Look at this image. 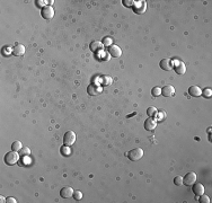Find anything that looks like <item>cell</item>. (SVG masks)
I'll use <instances>...</instances> for the list:
<instances>
[{
    "label": "cell",
    "mask_w": 212,
    "mask_h": 203,
    "mask_svg": "<svg viewBox=\"0 0 212 203\" xmlns=\"http://www.w3.org/2000/svg\"><path fill=\"white\" fill-rule=\"evenodd\" d=\"M19 160V155L17 153V151H10L7 152L5 156V162L7 165H15L16 162Z\"/></svg>",
    "instance_id": "cell-1"
},
{
    "label": "cell",
    "mask_w": 212,
    "mask_h": 203,
    "mask_svg": "<svg viewBox=\"0 0 212 203\" xmlns=\"http://www.w3.org/2000/svg\"><path fill=\"white\" fill-rule=\"evenodd\" d=\"M76 133L73 131H67L63 136V143L64 146H68V147H71L75 142H76Z\"/></svg>",
    "instance_id": "cell-2"
},
{
    "label": "cell",
    "mask_w": 212,
    "mask_h": 203,
    "mask_svg": "<svg viewBox=\"0 0 212 203\" xmlns=\"http://www.w3.org/2000/svg\"><path fill=\"white\" fill-rule=\"evenodd\" d=\"M143 156V150H142L141 148H136V149H133L131 151L127 153V157L131 159L132 162H138V160H140Z\"/></svg>",
    "instance_id": "cell-3"
},
{
    "label": "cell",
    "mask_w": 212,
    "mask_h": 203,
    "mask_svg": "<svg viewBox=\"0 0 212 203\" xmlns=\"http://www.w3.org/2000/svg\"><path fill=\"white\" fill-rule=\"evenodd\" d=\"M196 182V174L195 173H187L185 177L183 178V184H185L186 186H191L194 183Z\"/></svg>",
    "instance_id": "cell-4"
},
{
    "label": "cell",
    "mask_w": 212,
    "mask_h": 203,
    "mask_svg": "<svg viewBox=\"0 0 212 203\" xmlns=\"http://www.w3.org/2000/svg\"><path fill=\"white\" fill-rule=\"evenodd\" d=\"M41 15H42V17L44 19H52L53 16H54V10H53V8L51 6H45L41 11Z\"/></svg>",
    "instance_id": "cell-5"
},
{
    "label": "cell",
    "mask_w": 212,
    "mask_h": 203,
    "mask_svg": "<svg viewBox=\"0 0 212 203\" xmlns=\"http://www.w3.org/2000/svg\"><path fill=\"white\" fill-rule=\"evenodd\" d=\"M175 94V88L172 85H166L162 88V95L165 97H172Z\"/></svg>",
    "instance_id": "cell-6"
},
{
    "label": "cell",
    "mask_w": 212,
    "mask_h": 203,
    "mask_svg": "<svg viewBox=\"0 0 212 203\" xmlns=\"http://www.w3.org/2000/svg\"><path fill=\"white\" fill-rule=\"evenodd\" d=\"M87 91H88V94L91 95V96H95L97 94H99L102 91V87L98 86L97 84H90L88 88H87Z\"/></svg>",
    "instance_id": "cell-7"
},
{
    "label": "cell",
    "mask_w": 212,
    "mask_h": 203,
    "mask_svg": "<svg viewBox=\"0 0 212 203\" xmlns=\"http://www.w3.org/2000/svg\"><path fill=\"white\" fill-rule=\"evenodd\" d=\"M60 195H61V198H63V199H69L70 196L73 195V190H72L70 186H64V187L61 188Z\"/></svg>",
    "instance_id": "cell-8"
},
{
    "label": "cell",
    "mask_w": 212,
    "mask_h": 203,
    "mask_svg": "<svg viewBox=\"0 0 212 203\" xmlns=\"http://www.w3.org/2000/svg\"><path fill=\"white\" fill-rule=\"evenodd\" d=\"M133 6H134L136 13H138V14H143V13L146 11V8H147L146 1H138V2L134 4Z\"/></svg>",
    "instance_id": "cell-9"
},
{
    "label": "cell",
    "mask_w": 212,
    "mask_h": 203,
    "mask_svg": "<svg viewBox=\"0 0 212 203\" xmlns=\"http://www.w3.org/2000/svg\"><path fill=\"white\" fill-rule=\"evenodd\" d=\"M156 127H157V121L153 120L152 117L147 119L146 122H145V129L148 130V131H151L153 129H156Z\"/></svg>",
    "instance_id": "cell-10"
},
{
    "label": "cell",
    "mask_w": 212,
    "mask_h": 203,
    "mask_svg": "<svg viewBox=\"0 0 212 203\" xmlns=\"http://www.w3.org/2000/svg\"><path fill=\"white\" fill-rule=\"evenodd\" d=\"M193 192H194V194L196 196H200V195L204 194V186H203L202 184L195 182L193 184Z\"/></svg>",
    "instance_id": "cell-11"
},
{
    "label": "cell",
    "mask_w": 212,
    "mask_h": 203,
    "mask_svg": "<svg viewBox=\"0 0 212 203\" xmlns=\"http://www.w3.org/2000/svg\"><path fill=\"white\" fill-rule=\"evenodd\" d=\"M159 66H160V68H162V70L169 71V70H172L173 63L169 59H162V60L160 61V63H159Z\"/></svg>",
    "instance_id": "cell-12"
},
{
    "label": "cell",
    "mask_w": 212,
    "mask_h": 203,
    "mask_svg": "<svg viewBox=\"0 0 212 203\" xmlns=\"http://www.w3.org/2000/svg\"><path fill=\"white\" fill-rule=\"evenodd\" d=\"M110 53H111V56H114V58H120V56H122V50L117 45L112 44V45L110 46Z\"/></svg>",
    "instance_id": "cell-13"
},
{
    "label": "cell",
    "mask_w": 212,
    "mask_h": 203,
    "mask_svg": "<svg viewBox=\"0 0 212 203\" xmlns=\"http://www.w3.org/2000/svg\"><path fill=\"white\" fill-rule=\"evenodd\" d=\"M188 94L193 97H199L202 95V90L199 86H191L188 88Z\"/></svg>",
    "instance_id": "cell-14"
},
{
    "label": "cell",
    "mask_w": 212,
    "mask_h": 203,
    "mask_svg": "<svg viewBox=\"0 0 212 203\" xmlns=\"http://www.w3.org/2000/svg\"><path fill=\"white\" fill-rule=\"evenodd\" d=\"M25 53V46L21 45V44H16L13 49V54H15L17 56H23Z\"/></svg>",
    "instance_id": "cell-15"
},
{
    "label": "cell",
    "mask_w": 212,
    "mask_h": 203,
    "mask_svg": "<svg viewBox=\"0 0 212 203\" xmlns=\"http://www.w3.org/2000/svg\"><path fill=\"white\" fill-rule=\"evenodd\" d=\"M175 71H176L178 75H184L185 71H186V66L183 62H178L176 66H175Z\"/></svg>",
    "instance_id": "cell-16"
},
{
    "label": "cell",
    "mask_w": 212,
    "mask_h": 203,
    "mask_svg": "<svg viewBox=\"0 0 212 203\" xmlns=\"http://www.w3.org/2000/svg\"><path fill=\"white\" fill-rule=\"evenodd\" d=\"M102 47H103V43L99 42V41H93L90 43V50L94 51V52L101 50Z\"/></svg>",
    "instance_id": "cell-17"
},
{
    "label": "cell",
    "mask_w": 212,
    "mask_h": 203,
    "mask_svg": "<svg viewBox=\"0 0 212 203\" xmlns=\"http://www.w3.org/2000/svg\"><path fill=\"white\" fill-rule=\"evenodd\" d=\"M21 148H23V144H21V142H20L19 140L14 141L13 142V144H11V149H13L14 151H19Z\"/></svg>",
    "instance_id": "cell-18"
},
{
    "label": "cell",
    "mask_w": 212,
    "mask_h": 203,
    "mask_svg": "<svg viewBox=\"0 0 212 203\" xmlns=\"http://www.w3.org/2000/svg\"><path fill=\"white\" fill-rule=\"evenodd\" d=\"M156 115H157V120H159V121H164L167 116L165 110H160V111H158L156 113Z\"/></svg>",
    "instance_id": "cell-19"
},
{
    "label": "cell",
    "mask_w": 212,
    "mask_h": 203,
    "mask_svg": "<svg viewBox=\"0 0 212 203\" xmlns=\"http://www.w3.org/2000/svg\"><path fill=\"white\" fill-rule=\"evenodd\" d=\"M19 155L20 156H30V149L28 147H23L21 149L19 150Z\"/></svg>",
    "instance_id": "cell-20"
},
{
    "label": "cell",
    "mask_w": 212,
    "mask_h": 203,
    "mask_svg": "<svg viewBox=\"0 0 212 203\" xmlns=\"http://www.w3.org/2000/svg\"><path fill=\"white\" fill-rule=\"evenodd\" d=\"M160 94H162V89H160V87H153L151 89V95L155 97H158L160 96Z\"/></svg>",
    "instance_id": "cell-21"
},
{
    "label": "cell",
    "mask_w": 212,
    "mask_h": 203,
    "mask_svg": "<svg viewBox=\"0 0 212 203\" xmlns=\"http://www.w3.org/2000/svg\"><path fill=\"white\" fill-rule=\"evenodd\" d=\"M147 113H148V115H149V117H152V116H153V115H156V113H157V108H156V107H153V106L149 107V108L147 110Z\"/></svg>",
    "instance_id": "cell-22"
},
{
    "label": "cell",
    "mask_w": 212,
    "mask_h": 203,
    "mask_svg": "<svg viewBox=\"0 0 212 203\" xmlns=\"http://www.w3.org/2000/svg\"><path fill=\"white\" fill-rule=\"evenodd\" d=\"M73 198L76 199L77 201H79V200H81V198H82V193L78 190V191H73V195H72Z\"/></svg>",
    "instance_id": "cell-23"
},
{
    "label": "cell",
    "mask_w": 212,
    "mask_h": 203,
    "mask_svg": "<svg viewBox=\"0 0 212 203\" xmlns=\"http://www.w3.org/2000/svg\"><path fill=\"white\" fill-rule=\"evenodd\" d=\"M174 184H175V185H177V186L182 185V184H183V177H182V176H176V177L174 178Z\"/></svg>",
    "instance_id": "cell-24"
},
{
    "label": "cell",
    "mask_w": 212,
    "mask_h": 203,
    "mask_svg": "<svg viewBox=\"0 0 212 203\" xmlns=\"http://www.w3.org/2000/svg\"><path fill=\"white\" fill-rule=\"evenodd\" d=\"M201 198H200V202L201 203H210V198L208 196V195H204V194H202V195H200Z\"/></svg>",
    "instance_id": "cell-25"
},
{
    "label": "cell",
    "mask_w": 212,
    "mask_h": 203,
    "mask_svg": "<svg viewBox=\"0 0 212 203\" xmlns=\"http://www.w3.org/2000/svg\"><path fill=\"white\" fill-rule=\"evenodd\" d=\"M61 153L62 155H64V156H68L69 153H70V148L66 146V147H62L61 148Z\"/></svg>",
    "instance_id": "cell-26"
},
{
    "label": "cell",
    "mask_w": 212,
    "mask_h": 203,
    "mask_svg": "<svg viewBox=\"0 0 212 203\" xmlns=\"http://www.w3.org/2000/svg\"><path fill=\"white\" fill-rule=\"evenodd\" d=\"M202 95H203L204 97H211L212 90L210 89V88H207V89H204V90L202 91Z\"/></svg>",
    "instance_id": "cell-27"
},
{
    "label": "cell",
    "mask_w": 212,
    "mask_h": 203,
    "mask_svg": "<svg viewBox=\"0 0 212 203\" xmlns=\"http://www.w3.org/2000/svg\"><path fill=\"white\" fill-rule=\"evenodd\" d=\"M111 42H112V39L111 37H104V41H103V44L104 45H110L111 46Z\"/></svg>",
    "instance_id": "cell-28"
},
{
    "label": "cell",
    "mask_w": 212,
    "mask_h": 203,
    "mask_svg": "<svg viewBox=\"0 0 212 203\" xmlns=\"http://www.w3.org/2000/svg\"><path fill=\"white\" fill-rule=\"evenodd\" d=\"M6 201H7V203H16L17 202L16 199H14V198H7L6 199Z\"/></svg>",
    "instance_id": "cell-29"
},
{
    "label": "cell",
    "mask_w": 212,
    "mask_h": 203,
    "mask_svg": "<svg viewBox=\"0 0 212 203\" xmlns=\"http://www.w3.org/2000/svg\"><path fill=\"white\" fill-rule=\"evenodd\" d=\"M126 6H131V5H134V1H123Z\"/></svg>",
    "instance_id": "cell-30"
},
{
    "label": "cell",
    "mask_w": 212,
    "mask_h": 203,
    "mask_svg": "<svg viewBox=\"0 0 212 203\" xmlns=\"http://www.w3.org/2000/svg\"><path fill=\"white\" fill-rule=\"evenodd\" d=\"M0 200H1V203H5V202H7V201H6V199L4 198V196H0Z\"/></svg>",
    "instance_id": "cell-31"
}]
</instances>
